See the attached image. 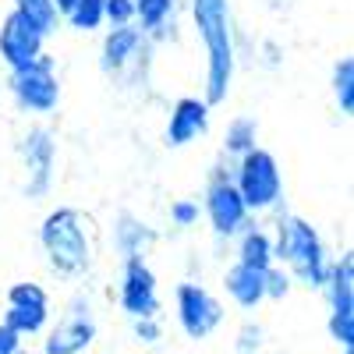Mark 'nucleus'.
Segmentation results:
<instances>
[{"label":"nucleus","mask_w":354,"mask_h":354,"mask_svg":"<svg viewBox=\"0 0 354 354\" xmlns=\"http://www.w3.org/2000/svg\"><path fill=\"white\" fill-rule=\"evenodd\" d=\"M192 18L195 32L205 50V85L202 100L209 106L227 103L230 85H234V32H230V4L227 0H192Z\"/></svg>","instance_id":"nucleus-1"},{"label":"nucleus","mask_w":354,"mask_h":354,"mask_svg":"<svg viewBox=\"0 0 354 354\" xmlns=\"http://www.w3.org/2000/svg\"><path fill=\"white\" fill-rule=\"evenodd\" d=\"M273 266L287 270L294 283H301L308 290H322L330 270V252L322 234L305 220V216H283L277 223V238H273Z\"/></svg>","instance_id":"nucleus-2"},{"label":"nucleus","mask_w":354,"mask_h":354,"mask_svg":"<svg viewBox=\"0 0 354 354\" xmlns=\"http://www.w3.org/2000/svg\"><path fill=\"white\" fill-rule=\"evenodd\" d=\"M39 245L46 262L61 277H82L93 266V241H88V220L75 205H57L39 223Z\"/></svg>","instance_id":"nucleus-3"},{"label":"nucleus","mask_w":354,"mask_h":354,"mask_svg":"<svg viewBox=\"0 0 354 354\" xmlns=\"http://www.w3.org/2000/svg\"><path fill=\"white\" fill-rule=\"evenodd\" d=\"M230 181H234V188H238V195L245 198L248 213L273 209V205L280 202V195H283L280 163H277V156L270 149H262V145L248 149L245 156H238Z\"/></svg>","instance_id":"nucleus-4"},{"label":"nucleus","mask_w":354,"mask_h":354,"mask_svg":"<svg viewBox=\"0 0 354 354\" xmlns=\"http://www.w3.org/2000/svg\"><path fill=\"white\" fill-rule=\"evenodd\" d=\"M174 319L188 340H209L223 326L227 308L209 287L185 280L174 287Z\"/></svg>","instance_id":"nucleus-5"},{"label":"nucleus","mask_w":354,"mask_h":354,"mask_svg":"<svg viewBox=\"0 0 354 354\" xmlns=\"http://www.w3.org/2000/svg\"><path fill=\"white\" fill-rule=\"evenodd\" d=\"M8 88H11L15 103L25 113H50V110H57V103H61V78H57L53 57L39 53L32 64L15 68L8 75Z\"/></svg>","instance_id":"nucleus-6"},{"label":"nucleus","mask_w":354,"mask_h":354,"mask_svg":"<svg viewBox=\"0 0 354 354\" xmlns=\"http://www.w3.org/2000/svg\"><path fill=\"white\" fill-rule=\"evenodd\" d=\"M43 337H46L43 354H85L100 337V326H96V315H93L88 298H82V294L71 298L64 315L57 319L53 326H46Z\"/></svg>","instance_id":"nucleus-7"},{"label":"nucleus","mask_w":354,"mask_h":354,"mask_svg":"<svg viewBox=\"0 0 354 354\" xmlns=\"http://www.w3.org/2000/svg\"><path fill=\"white\" fill-rule=\"evenodd\" d=\"M202 213L209 220V227L220 234V238H238V234L248 227L252 213L245 198L234 188L230 174H213L209 185H205V198H202Z\"/></svg>","instance_id":"nucleus-8"},{"label":"nucleus","mask_w":354,"mask_h":354,"mask_svg":"<svg viewBox=\"0 0 354 354\" xmlns=\"http://www.w3.org/2000/svg\"><path fill=\"white\" fill-rule=\"evenodd\" d=\"M18 156H21V167H25V195L43 198L53 185V163H57L53 131L46 124H32L18 142Z\"/></svg>","instance_id":"nucleus-9"},{"label":"nucleus","mask_w":354,"mask_h":354,"mask_svg":"<svg viewBox=\"0 0 354 354\" xmlns=\"http://www.w3.org/2000/svg\"><path fill=\"white\" fill-rule=\"evenodd\" d=\"M117 305L128 319H153L160 315V280L145 259H128L117 287Z\"/></svg>","instance_id":"nucleus-10"},{"label":"nucleus","mask_w":354,"mask_h":354,"mask_svg":"<svg viewBox=\"0 0 354 354\" xmlns=\"http://www.w3.org/2000/svg\"><path fill=\"white\" fill-rule=\"evenodd\" d=\"M43 46H46V36L25 15H18L11 8L4 15V21H0V61L8 64V71L32 64L39 53H46Z\"/></svg>","instance_id":"nucleus-11"},{"label":"nucleus","mask_w":354,"mask_h":354,"mask_svg":"<svg viewBox=\"0 0 354 354\" xmlns=\"http://www.w3.org/2000/svg\"><path fill=\"white\" fill-rule=\"evenodd\" d=\"M209 103H205L202 96H181L174 100L170 106V117H167V128H163V142L170 145V149H185V145H192L198 135L209 131Z\"/></svg>","instance_id":"nucleus-12"},{"label":"nucleus","mask_w":354,"mask_h":354,"mask_svg":"<svg viewBox=\"0 0 354 354\" xmlns=\"http://www.w3.org/2000/svg\"><path fill=\"white\" fill-rule=\"evenodd\" d=\"M113 245H117V252H121L124 262L128 259H145L149 248L156 245V230L145 220H138L135 213L121 209L117 220H113Z\"/></svg>","instance_id":"nucleus-13"},{"label":"nucleus","mask_w":354,"mask_h":354,"mask_svg":"<svg viewBox=\"0 0 354 354\" xmlns=\"http://www.w3.org/2000/svg\"><path fill=\"white\" fill-rule=\"evenodd\" d=\"M138 46H142V32L135 25L110 28V32L103 36V46H100V68L106 75H121L138 57Z\"/></svg>","instance_id":"nucleus-14"},{"label":"nucleus","mask_w":354,"mask_h":354,"mask_svg":"<svg viewBox=\"0 0 354 354\" xmlns=\"http://www.w3.org/2000/svg\"><path fill=\"white\" fill-rule=\"evenodd\" d=\"M223 290H227V298L238 305L241 312H255V308L266 301L262 273H259V270H248V266H241V262L227 266V273H223Z\"/></svg>","instance_id":"nucleus-15"},{"label":"nucleus","mask_w":354,"mask_h":354,"mask_svg":"<svg viewBox=\"0 0 354 354\" xmlns=\"http://www.w3.org/2000/svg\"><path fill=\"white\" fill-rule=\"evenodd\" d=\"M330 312H354V255L344 252L340 259H330L326 280H322Z\"/></svg>","instance_id":"nucleus-16"},{"label":"nucleus","mask_w":354,"mask_h":354,"mask_svg":"<svg viewBox=\"0 0 354 354\" xmlns=\"http://www.w3.org/2000/svg\"><path fill=\"white\" fill-rule=\"evenodd\" d=\"M238 262L248 270L266 273L273 266V234L262 227H245L238 234Z\"/></svg>","instance_id":"nucleus-17"},{"label":"nucleus","mask_w":354,"mask_h":354,"mask_svg":"<svg viewBox=\"0 0 354 354\" xmlns=\"http://www.w3.org/2000/svg\"><path fill=\"white\" fill-rule=\"evenodd\" d=\"M0 322H4L11 333H18L21 340L25 337H39L50 326V308H15V305H8Z\"/></svg>","instance_id":"nucleus-18"},{"label":"nucleus","mask_w":354,"mask_h":354,"mask_svg":"<svg viewBox=\"0 0 354 354\" xmlns=\"http://www.w3.org/2000/svg\"><path fill=\"white\" fill-rule=\"evenodd\" d=\"M259 145V124H255V117H234V121L227 124V131H223V153L227 156H245L248 149H255Z\"/></svg>","instance_id":"nucleus-19"},{"label":"nucleus","mask_w":354,"mask_h":354,"mask_svg":"<svg viewBox=\"0 0 354 354\" xmlns=\"http://www.w3.org/2000/svg\"><path fill=\"white\" fill-rule=\"evenodd\" d=\"M333 100H337V110L344 117L354 113V57H340V61L333 64Z\"/></svg>","instance_id":"nucleus-20"},{"label":"nucleus","mask_w":354,"mask_h":354,"mask_svg":"<svg viewBox=\"0 0 354 354\" xmlns=\"http://www.w3.org/2000/svg\"><path fill=\"white\" fill-rule=\"evenodd\" d=\"M174 15V0H135V28L145 32H156V28L167 25V18Z\"/></svg>","instance_id":"nucleus-21"},{"label":"nucleus","mask_w":354,"mask_h":354,"mask_svg":"<svg viewBox=\"0 0 354 354\" xmlns=\"http://www.w3.org/2000/svg\"><path fill=\"white\" fill-rule=\"evenodd\" d=\"M15 11L25 15L43 36H50L53 28H61V15H57L53 0H15Z\"/></svg>","instance_id":"nucleus-22"},{"label":"nucleus","mask_w":354,"mask_h":354,"mask_svg":"<svg viewBox=\"0 0 354 354\" xmlns=\"http://www.w3.org/2000/svg\"><path fill=\"white\" fill-rule=\"evenodd\" d=\"M103 4L106 0H75V8L64 18H68V25L75 28V32H96V28L103 25Z\"/></svg>","instance_id":"nucleus-23"},{"label":"nucleus","mask_w":354,"mask_h":354,"mask_svg":"<svg viewBox=\"0 0 354 354\" xmlns=\"http://www.w3.org/2000/svg\"><path fill=\"white\" fill-rule=\"evenodd\" d=\"M8 305H15V308H50V294H46L43 283L21 280V283L8 287Z\"/></svg>","instance_id":"nucleus-24"},{"label":"nucleus","mask_w":354,"mask_h":354,"mask_svg":"<svg viewBox=\"0 0 354 354\" xmlns=\"http://www.w3.org/2000/svg\"><path fill=\"white\" fill-rule=\"evenodd\" d=\"M266 347V326L255 319H245L234 333V354H262Z\"/></svg>","instance_id":"nucleus-25"},{"label":"nucleus","mask_w":354,"mask_h":354,"mask_svg":"<svg viewBox=\"0 0 354 354\" xmlns=\"http://www.w3.org/2000/svg\"><path fill=\"white\" fill-rule=\"evenodd\" d=\"M262 287H266V301H283L287 294L294 290V280L287 277V270H280V266H270V270L262 273Z\"/></svg>","instance_id":"nucleus-26"},{"label":"nucleus","mask_w":354,"mask_h":354,"mask_svg":"<svg viewBox=\"0 0 354 354\" xmlns=\"http://www.w3.org/2000/svg\"><path fill=\"white\" fill-rule=\"evenodd\" d=\"M103 25H110V28L135 25V0H106L103 4Z\"/></svg>","instance_id":"nucleus-27"},{"label":"nucleus","mask_w":354,"mask_h":354,"mask_svg":"<svg viewBox=\"0 0 354 354\" xmlns=\"http://www.w3.org/2000/svg\"><path fill=\"white\" fill-rule=\"evenodd\" d=\"M131 333H135L138 344L156 347L163 340V322H160V315H153V319H131Z\"/></svg>","instance_id":"nucleus-28"},{"label":"nucleus","mask_w":354,"mask_h":354,"mask_svg":"<svg viewBox=\"0 0 354 354\" xmlns=\"http://www.w3.org/2000/svg\"><path fill=\"white\" fill-rule=\"evenodd\" d=\"M198 216H202V205H198L195 198H177V202L170 205V220H174L177 227H195Z\"/></svg>","instance_id":"nucleus-29"},{"label":"nucleus","mask_w":354,"mask_h":354,"mask_svg":"<svg viewBox=\"0 0 354 354\" xmlns=\"http://www.w3.org/2000/svg\"><path fill=\"white\" fill-rule=\"evenodd\" d=\"M21 337L18 333H11L8 326H4V322H0V354H21Z\"/></svg>","instance_id":"nucleus-30"},{"label":"nucleus","mask_w":354,"mask_h":354,"mask_svg":"<svg viewBox=\"0 0 354 354\" xmlns=\"http://www.w3.org/2000/svg\"><path fill=\"white\" fill-rule=\"evenodd\" d=\"M53 8H57V15L64 18V15H68V11L75 8V0H53Z\"/></svg>","instance_id":"nucleus-31"}]
</instances>
